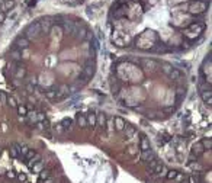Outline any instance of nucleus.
<instances>
[{"mask_svg": "<svg viewBox=\"0 0 212 183\" xmlns=\"http://www.w3.org/2000/svg\"><path fill=\"white\" fill-rule=\"evenodd\" d=\"M41 25L39 22H34V24H31L28 28H26V38H38L41 35Z\"/></svg>", "mask_w": 212, "mask_h": 183, "instance_id": "f257e3e1", "label": "nucleus"}, {"mask_svg": "<svg viewBox=\"0 0 212 183\" xmlns=\"http://www.w3.org/2000/svg\"><path fill=\"white\" fill-rule=\"evenodd\" d=\"M29 45H31V41L26 38V36H20L15 41V48L16 50H28L29 48Z\"/></svg>", "mask_w": 212, "mask_h": 183, "instance_id": "f03ea898", "label": "nucleus"}, {"mask_svg": "<svg viewBox=\"0 0 212 183\" xmlns=\"http://www.w3.org/2000/svg\"><path fill=\"white\" fill-rule=\"evenodd\" d=\"M13 71H15L16 79H19V80H22V79L26 77V68H25V65H20L19 63H17L16 67L13 68Z\"/></svg>", "mask_w": 212, "mask_h": 183, "instance_id": "7ed1b4c3", "label": "nucleus"}, {"mask_svg": "<svg viewBox=\"0 0 212 183\" xmlns=\"http://www.w3.org/2000/svg\"><path fill=\"white\" fill-rule=\"evenodd\" d=\"M95 73H96V67H95V64H87V65L84 67V70H83V76H86L87 79L93 77V76H95Z\"/></svg>", "mask_w": 212, "mask_h": 183, "instance_id": "20e7f679", "label": "nucleus"}, {"mask_svg": "<svg viewBox=\"0 0 212 183\" xmlns=\"http://www.w3.org/2000/svg\"><path fill=\"white\" fill-rule=\"evenodd\" d=\"M39 25H41V32L42 34H48L50 29H51V22L50 19H44L42 22H39Z\"/></svg>", "mask_w": 212, "mask_h": 183, "instance_id": "39448f33", "label": "nucleus"}, {"mask_svg": "<svg viewBox=\"0 0 212 183\" xmlns=\"http://www.w3.org/2000/svg\"><path fill=\"white\" fill-rule=\"evenodd\" d=\"M15 0H5V2H3V6H2V10H0V12H9V10H12L13 7H15Z\"/></svg>", "mask_w": 212, "mask_h": 183, "instance_id": "423d86ee", "label": "nucleus"}, {"mask_svg": "<svg viewBox=\"0 0 212 183\" xmlns=\"http://www.w3.org/2000/svg\"><path fill=\"white\" fill-rule=\"evenodd\" d=\"M141 158L144 160V161H151V160H154L155 158V154L151 151V148L150 150H147V151H143V154H141Z\"/></svg>", "mask_w": 212, "mask_h": 183, "instance_id": "0eeeda50", "label": "nucleus"}, {"mask_svg": "<svg viewBox=\"0 0 212 183\" xmlns=\"http://www.w3.org/2000/svg\"><path fill=\"white\" fill-rule=\"evenodd\" d=\"M169 77L172 79V80H182V77H183V74H182V71L179 70V68H173V70L170 71V74H169Z\"/></svg>", "mask_w": 212, "mask_h": 183, "instance_id": "6e6552de", "label": "nucleus"}, {"mask_svg": "<svg viewBox=\"0 0 212 183\" xmlns=\"http://www.w3.org/2000/svg\"><path fill=\"white\" fill-rule=\"evenodd\" d=\"M125 126H127V124H125V121L121 116H116L115 118V128H116V131H122Z\"/></svg>", "mask_w": 212, "mask_h": 183, "instance_id": "1a4fd4ad", "label": "nucleus"}, {"mask_svg": "<svg viewBox=\"0 0 212 183\" xmlns=\"http://www.w3.org/2000/svg\"><path fill=\"white\" fill-rule=\"evenodd\" d=\"M201 96H202L203 102H205L206 105H209V106H211V103H212V100H211V96H212L211 90H203V92H201Z\"/></svg>", "mask_w": 212, "mask_h": 183, "instance_id": "9d476101", "label": "nucleus"}, {"mask_svg": "<svg viewBox=\"0 0 212 183\" xmlns=\"http://www.w3.org/2000/svg\"><path fill=\"white\" fill-rule=\"evenodd\" d=\"M10 58L13 60V61H16V63H19L20 60H22V51L20 50H12L10 51Z\"/></svg>", "mask_w": 212, "mask_h": 183, "instance_id": "9b49d317", "label": "nucleus"}, {"mask_svg": "<svg viewBox=\"0 0 212 183\" xmlns=\"http://www.w3.org/2000/svg\"><path fill=\"white\" fill-rule=\"evenodd\" d=\"M203 151H205V148H203L202 143L195 144V145H193V148H192V154H193V155H196V157H198V155H201Z\"/></svg>", "mask_w": 212, "mask_h": 183, "instance_id": "f8f14e48", "label": "nucleus"}, {"mask_svg": "<svg viewBox=\"0 0 212 183\" xmlns=\"http://www.w3.org/2000/svg\"><path fill=\"white\" fill-rule=\"evenodd\" d=\"M19 148H20V144H17V143H15V144L10 147L9 153H10V155H12L13 158H17V157H20V155H19Z\"/></svg>", "mask_w": 212, "mask_h": 183, "instance_id": "ddd939ff", "label": "nucleus"}, {"mask_svg": "<svg viewBox=\"0 0 212 183\" xmlns=\"http://www.w3.org/2000/svg\"><path fill=\"white\" fill-rule=\"evenodd\" d=\"M139 148H141V151L150 150V141H148L147 137H143V138H141V141H139Z\"/></svg>", "mask_w": 212, "mask_h": 183, "instance_id": "4468645a", "label": "nucleus"}, {"mask_svg": "<svg viewBox=\"0 0 212 183\" xmlns=\"http://www.w3.org/2000/svg\"><path fill=\"white\" fill-rule=\"evenodd\" d=\"M41 158H42V157H41V155H39V154L36 153V154H35V155H34L32 158L26 160V161H28V163H26V164H28V167H31V169H32V167H34V164H35V163H38Z\"/></svg>", "mask_w": 212, "mask_h": 183, "instance_id": "2eb2a0df", "label": "nucleus"}, {"mask_svg": "<svg viewBox=\"0 0 212 183\" xmlns=\"http://www.w3.org/2000/svg\"><path fill=\"white\" fill-rule=\"evenodd\" d=\"M65 95H68V86H61L60 87V92H58V93H57V98L55 99H63Z\"/></svg>", "mask_w": 212, "mask_h": 183, "instance_id": "dca6fc26", "label": "nucleus"}, {"mask_svg": "<svg viewBox=\"0 0 212 183\" xmlns=\"http://www.w3.org/2000/svg\"><path fill=\"white\" fill-rule=\"evenodd\" d=\"M63 26H64V29H65L68 34H73V32H74V29H76V25L73 24V22H64Z\"/></svg>", "mask_w": 212, "mask_h": 183, "instance_id": "f3484780", "label": "nucleus"}, {"mask_svg": "<svg viewBox=\"0 0 212 183\" xmlns=\"http://www.w3.org/2000/svg\"><path fill=\"white\" fill-rule=\"evenodd\" d=\"M141 64H143L145 68H155L157 67V63L153 61V60H141Z\"/></svg>", "mask_w": 212, "mask_h": 183, "instance_id": "a211bd4d", "label": "nucleus"}, {"mask_svg": "<svg viewBox=\"0 0 212 183\" xmlns=\"http://www.w3.org/2000/svg\"><path fill=\"white\" fill-rule=\"evenodd\" d=\"M96 124H99L102 128L106 125V115H105V113H100V115H96Z\"/></svg>", "mask_w": 212, "mask_h": 183, "instance_id": "6ab92c4d", "label": "nucleus"}, {"mask_svg": "<svg viewBox=\"0 0 212 183\" xmlns=\"http://www.w3.org/2000/svg\"><path fill=\"white\" fill-rule=\"evenodd\" d=\"M86 121H87V124L93 128V126L96 125V115H95V113H90V115L86 118Z\"/></svg>", "mask_w": 212, "mask_h": 183, "instance_id": "aec40b11", "label": "nucleus"}, {"mask_svg": "<svg viewBox=\"0 0 212 183\" xmlns=\"http://www.w3.org/2000/svg\"><path fill=\"white\" fill-rule=\"evenodd\" d=\"M163 170H164V164H163V163H158V161H157V164H155V166L153 167V170H151V172H153V173H155V174H160V173H161Z\"/></svg>", "mask_w": 212, "mask_h": 183, "instance_id": "412c9836", "label": "nucleus"}, {"mask_svg": "<svg viewBox=\"0 0 212 183\" xmlns=\"http://www.w3.org/2000/svg\"><path fill=\"white\" fill-rule=\"evenodd\" d=\"M161 67H163V71L166 73L167 76L170 74V71H172L173 68H174V67H173L172 64H169V63H163V64H161Z\"/></svg>", "mask_w": 212, "mask_h": 183, "instance_id": "4be33fe9", "label": "nucleus"}, {"mask_svg": "<svg viewBox=\"0 0 212 183\" xmlns=\"http://www.w3.org/2000/svg\"><path fill=\"white\" fill-rule=\"evenodd\" d=\"M77 124H79V126H87V121H86V116H83V115H77Z\"/></svg>", "mask_w": 212, "mask_h": 183, "instance_id": "5701e85b", "label": "nucleus"}, {"mask_svg": "<svg viewBox=\"0 0 212 183\" xmlns=\"http://www.w3.org/2000/svg\"><path fill=\"white\" fill-rule=\"evenodd\" d=\"M6 103H7V105H10L12 108H17V102H16V99H15L13 96H7Z\"/></svg>", "mask_w": 212, "mask_h": 183, "instance_id": "b1692460", "label": "nucleus"}, {"mask_svg": "<svg viewBox=\"0 0 212 183\" xmlns=\"http://www.w3.org/2000/svg\"><path fill=\"white\" fill-rule=\"evenodd\" d=\"M42 166H44V161H42V158H41L38 163H35V164H34V167H32V169H34V172H41V170H42Z\"/></svg>", "mask_w": 212, "mask_h": 183, "instance_id": "393cba45", "label": "nucleus"}, {"mask_svg": "<svg viewBox=\"0 0 212 183\" xmlns=\"http://www.w3.org/2000/svg\"><path fill=\"white\" fill-rule=\"evenodd\" d=\"M166 177H167L169 180H173V179H176V177H177V172H176V170H170V172H167Z\"/></svg>", "mask_w": 212, "mask_h": 183, "instance_id": "a878e982", "label": "nucleus"}, {"mask_svg": "<svg viewBox=\"0 0 212 183\" xmlns=\"http://www.w3.org/2000/svg\"><path fill=\"white\" fill-rule=\"evenodd\" d=\"M28 151H29V148H28V147H25V145H20V148H19V155H20V157H25Z\"/></svg>", "mask_w": 212, "mask_h": 183, "instance_id": "bb28decb", "label": "nucleus"}, {"mask_svg": "<svg viewBox=\"0 0 212 183\" xmlns=\"http://www.w3.org/2000/svg\"><path fill=\"white\" fill-rule=\"evenodd\" d=\"M48 177H50V172H48V170H41V172H39V179H41V180L48 179Z\"/></svg>", "mask_w": 212, "mask_h": 183, "instance_id": "cd10ccee", "label": "nucleus"}, {"mask_svg": "<svg viewBox=\"0 0 212 183\" xmlns=\"http://www.w3.org/2000/svg\"><path fill=\"white\" fill-rule=\"evenodd\" d=\"M61 125H63V128L68 129V128H70V125H71V119H70V118H65V119H63Z\"/></svg>", "mask_w": 212, "mask_h": 183, "instance_id": "c85d7f7f", "label": "nucleus"}, {"mask_svg": "<svg viewBox=\"0 0 212 183\" xmlns=\"http://www.w3.org/2000/svg\"><path fill=\"white\" fill-rule=\"evenodd\" d=\"M134 134H135V128L134 126H127V138H131Z\"/></svg>", "mask_w": 212, "mask_h": 183, "instance_id": "c756f323", "label": "nucleus"}, {"mask_svg": "<svg viewBox=\"0 0 212 183\" xmlns=\"http://www.w3.org/2000/svg\"><path fill=\"white\" fill-rule=\"evenodd\" d=\"M17 112H19V115H23L25 116L26 113H28V109L25 106H17Z\"/></svg>", "mask_w": 212, "mask_h": 183, "instance_id": "7c9ffc66", "label": "nucleus"}, {"mask_svg": "<svg viewBox=\"0 0 212 183\" xmlns=\"http://www.w3.org/2000/svg\"><path fill=\"white\" fill-rule=\"evenodd\" d=\"M46 96H48L50 99H55V98H57V92H54V90H48V92H46Z\"/></svg>", "mask_w": 212, "mask_h": 183, "instance_id": "2f4dec72", "label": "nucleus"}, {"mask_svg": "<svg viewBox=\"0 0 212 183\" xmlns=\"http://www.w3.org/2000/svg\"><path fill=\"white\" fill-rule=\"evenodd\" d=\"M202 145L205 150H211V140H203L202 141Z\"/></svg>", "mask_w": 212, "mask_h": 183, "instance_id": "473e14b6", "label": "nucleus"}, {"mask_svg": "<svg viewBox=\"0 0 212 183\" xmlns=\"http://www.w3.org/2000/svg\"><path fill=\"white\" fill-rule=\"evenodd\" d=\"M35 154H36L35 151H32V150H29V151L26 153V155H25V157H23V158H26V160H29V158H32V157H34Z\"/></svg>", "mask_w": 212, "mask_h": 183, "instance_id": "72a5a7b5", "label": "nucleus"}, {"mask_svg": "<svg viewBox=\"0 0 212 183\" xmlns=\"http://www.w3.org/2000/svg\"><path fill=\"white\" fill-rule=\"evenodd\" d=\"M6 99H7V96L3 93V92H0V102H2V103H6Z\"/></svg>", "mask_w": 212, "mask_h": 183, "instance_id": "f704fd0d", "label": "nucleus"}, {"mask_svg": "<svg viewBox=\"0 0 212 183\" xmlns=\"http://www.w3.org/2000/svg\"><path fill=\"white\" fill-rule=\"evenodd\" d=\"M5 20H6V13L5 12H0V24H3Z\"/></svg>", "mask_w": 212, "mask_h": 183, "instance_id": "c9c22d12", "label": "nucleus"}, {"mask_svg": "<svg viewBox=\"0 0 212 183\" xmlns=\"http://www.w3.org/2000/svg\"><path fill=\"white\" fill-rule=\"evenodd\" d=\"M17 179H19L20 182H26V176L23 174V173H22V174H17Z\"/></svg>", "mask_w": 212, "mask_h": 183, "instance_id": "e433bc0d", "label": "nucleus"}, {"mask_svg": "<svg viewBox=\"0 0 212 183\" xmlns=\"http://www.w3.org/2000/svg\"><path fill=\"white\" fill-rule=\"evenodd\" d=\"M26 90L29 92V93H34V86L29 83V84H26Z\"/></svg>", "mask_w": 212, "mask_h": 183, "instance_id": "4c0bfd02", "label": "nucleus"}, {"mask_svg": "<svg viewBox=\"0 0 212 183\" xmlns=\"http://www.w3.org/2000/svg\"><path fill=\"white\" fill-rule=\"evenodd\" d=\"M164 112H167V113L174 112V106H169V108H166V109H164Z\"/></svg>", "mask_w": 212, "mask_h": 183, "instance_id": "58836bf2", "label": "nucleus"}, {"mask_svg": "<svg viewBox=\"0 0 212 183\" xmlns=\"http://www.w3.org/2000/svg\"><path fill=\"white\" fill-rule=\"evenodd\" d=\"M57 131H58L60 134H61V132H64V128H63V125H61V124H60V125H57Z\"/></svg>", "mask_w": 212, "mask_h": 183, "instance_id": "ea45409f", "label": "nucleus"}, {"mask_svg": "<svg viewBox=\"0 0 212 183\" xmlns=\"http://www.w3.org/2000/svg\"><path fill=\"white\" fill-rule=\"evenodd\" d=\"M6 176H7L9 179H12V177H15V174H13V172H9V173H7Z\"/></svg>", "mask_w": 212, "mask_h": 183, "instance_id": "a19ab883", "label": "nucleus"}, {"mask_svg": "<svg viewBox=\"0 0 212 183\" xmlns=\"http://www.w3.org/2000/svg\"><path fill=\"white\" fill-rule=\"evenodd\" d=\"M35 3H36V0H32V2H31V3H29V6H34V5H35Z\"/></svg>", "mask_w": 212, "mask_h": 183, "instance_id": "79ce46f5", "label": "nucleus"}, {"mask_svg": "<svg viewBox=\"0 0 212 183\" xmlns=\"http://www.w3.org/2000/svg\"><path fill=\"white\" fill-rule=\"evenodd\" d=\"M2 6H3V0H0V10H2Z\"/></svg>", "mask_w": 212, "mask_h": 183, "instance_id": "37998d69", "label": "nucleus"}, {"mask_svg": "<svg viewBox=\"0 0 212 183\" xmlns=\"http://www.w3.org/2000/svg\"><path fill=\"white\" fill-rule=\"evenodd\" d=\"M0 153H2V147H0Z\"/></svg>", "mask_w": 212, "mask_h": 183, "instance_id": "c03bdc74", "label": "nucleus"}, {"mask_svg": "<svg viewBox=\"0 0 212 183\" xmlns=\"http://www.w3.org/2000/svg\"><path fill=\"white\" fill-rule=\"evenodd\" d=\"M199 183H202V182H199Z\"/></svg>", "mask_w": 212, "mask_h": 183, "instance_id": "a18cd8bd", "label": "nucleus"}, {"mask_svg": "<svg viewBox=\"0 0 212 183\" xmlns=\"http://www.w3.org/2000/svg\"><path fill=\"white\" fill-rule=\"evenodd\" d=\"M3 2H5V0H3Z\"/></svg>", "mask_w": 212, "mask_h": 183, "instance_id": "49530a36", "label": "nucleus"}]
</instances>
